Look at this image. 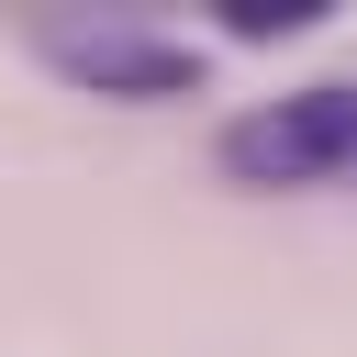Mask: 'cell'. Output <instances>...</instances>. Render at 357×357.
Listing matches in <instances>:
<instances>
[{
  "label": "cell",
  "mask_w": 357,
  "mask_h": 357,
  "mask_svg": "<svg viewBox=\"0 0 357 357\" xmlns=\"http://www.w3.org/2000/svg\"><path fill=\"white\" fill-rule=\"evenodd\" d=\"M212 167L234 190H335V178H357V78H301V89L245 100L212 134Z\"/></svg>",
  "instance_id": "6da1fadb"
},
{
  "label": "cell",
  "mask_w": 357,
  "mask_h": 357,
  "mask_svg": "<svg viewBox=\"0 0 357 357\" xmlns=\"http://www.w3.org/2000/svg\"><path fill=\"white\" fill-rule=\"evenodd\" d=\"M33 56L67 78V89H89V100H123V112H156V100H190L212 67H201V45H178V33H145V22H45L33 33Z\"/></svg>",
  "instance_id": "7a4b0ae2"
}]
</instances>
